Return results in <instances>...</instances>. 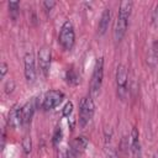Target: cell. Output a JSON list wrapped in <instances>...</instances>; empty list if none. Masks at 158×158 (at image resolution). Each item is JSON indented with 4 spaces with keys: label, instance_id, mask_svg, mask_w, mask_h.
I'll return each instance as SVG.
<instances>
[{
    "label": "cell",
    "instance_id": "1",
    "mask_svg": "<svg viewBox=\"0 0 158 158\" xmlns=\"http://www.w3.org/2000/svg\"><path fill=\"white\" fill-rule=\"evenodd\" d=\"M132 7H133V2L130 0L120 2L118 14H117V19H116L115 28H114V38L116 42H120L123 38V36L126 35V31L128 27V20H130V16L132 12Z\"/></svg>",
    "mask_w": 158,
    "mask_h": 158
},
{
    "label": "cell",
    "instance_id": "2",
    "mask_svg": "<svg viewBox=\"0 0 158 158\" xmlns=\"http://www.w3.org/2000/svg\"><path fill=\"white\" fill-rule=\"evenodd\" d=\"M94 112H95V102H94V99L91 95H86L84 96L80 102H79V126L83 128L85 127L90 120L93 118L94 116Z\"/></svg>",
    "mask_w": 158,
    "mask_h": 158
},
{
    "label": "cell",
    "instance_id": "3",
    "mask_svg": "<svg viewBox=\"0 0 158 158\" xmlns=\"http://www.w3.org/2000/svg\"><path fill=\"white\" fill-rule=\"evenodd\" d=\"M58 43L65 51H70L74 47L75 31H74L73 23L69 20H67L60 27V31H59V35H58Z\"/></svg>",
    "mask_w": 158,
    "mask_h": 158
},
{
    "label": "cell",
    "instance_id": "4",
    "mask_svg": "<svg viewBox=\"0 0 158 158\" xmlns=\"http://www.w3.org/2000/svg\"><path fill=\"white\" fill-rule=\"evenodd\" d=\"M116 91L120 100H125L127 98V84H128V74L127 68L123 64H118L116 68Z\"/></svg>",
    "mask_w": 158,
    "mask_h": 158
},
{
    "label": "cell",
    "instance_id": "5",
    "mask_svg": "<svg viewBox=\"0 0 158 158\" xmlns=\"http://www.w3.org/2000/svg\"><path fill=\"white\" fill-rule=\"evenodd\" d=\"M102 79H104V58L100 57L95 62L90 80V93L93 95L100 91V88L102 85Z\"/></svg>",
    "mask_w": 158,
    "mask_h": 158
},
{
    "label": "cell",
    "instance_id": "6",
    "mask_svg": "<svg viewBox=\"0 0 158 158\" xmlns=\"http://www.w3.org/2000/svg\"><path fill=\"white\" fill-rule=\"evenodd\" d=\"M64 99V94L59 90H49L44 94L41 104V109L43 111L53 110L56 106H58Z\"/></svg>",
    "mask_w": 158,
    "mask_h": 158
},
{
    "label": "cell",
    "instance_id": "7",
    "mask_svg": "<svg viewBox=\"0 0 158 158\" xmlns=\"http://www.w3.org/2000/svg\"><path fill=\"white\" fill-rule=\"evenodd\" d=\"M51 58H52V53H51V48L47 46H43L40 51H38V58H37V63H38V69L40 73L47 78L49 74V68H51Z\"/></svg>",
    "mask_w": 158,
    "mask_h": 158
},
{
    "label": "cell",
    "instance_id": "8",
    "mask_svg": "<svg viewBox=\"0 0 158 158\" xmlns=\"http://www.w3.org/2000/svg\"><path fill=\"white\" fill-rule=\"evenodd\" d=\"M23 65H25V78L28 83H33L36 80V59L35 54L32 52H27L23 58Z\"/></svg>",
    "mask_w": 158,
    "mask_h": 158
},
{
    "label": "cell",
    "instance_id": "9",
    "mask_svg": "<svg viewBox=\"0 0 158 158\" xmlns=\"http://www.w3.org/2000/svg\"><path fill=\"white\" fill-rule=\"evenodd\" d=\"M88 144H89V139L85 136H78V137H75L70 142V146H69V156L73 157V158H77L79 156H81L85 152Z\"/></svg>",
    "mask_w": 158,
    "mask_h": 158
},
{
    "label": "cell",
    "instance_id": "10",
    "mask_svg": "<svg viewBox=\"0 0 158 158\" xmlns=\"http://www.w3.org/2000/svg\"><path fill=\"white\" fill-rule=\"evenodd\" d=\"M38 107V99L32 98L30 99L23 106H22V126H26L30 123L36 109Z\"/></svg>",
    "mask_w": 158,
    "mask_h": 158
},
{
    "label": "cell",
    "instance_id": "11",
    "mask_svg": "<svg viewBox=\"0 0 158 158\" xmlns=\"http://www.w3.org/2000/svg\"><path fill=\"white\" fill-rule=\"evenodd\" d=\"M7 125L11 128H17L22 126V106H12L7 115Z\"/></svg>",
    "mask_w": 158,
    "mask_h": 158
},
{
    "label": "cell",
    "instance_id": "12",
    "mask_svg": "<svg viewBox=\"0 0 158 158\" xmlns=\"http://www.w3.org/2000/svg\"><path fill=\"white\" fill-rule=\"evenodd\" d=\"M130 148L135 158H141V143H139V133L137 127H133L130 136Z\"/></svg>",
    "mask_w": 158,
    "mask_h": 158
},
{
    "label": "cell",
    "instance_id": "13",
    "mask_svg": "<svg viewBox=\"0 0 158 158\" xmlns=\"http://www.w3.org/2000/svg\"><path fill=\"white\" fill-rule=\"evenodd\" d=\"M110 21H111V10H110V7H106V9H104V11L101 14L100 20H99V25H98V33L100 36H102L107 31Z\"/></svg>",
    "mask_w": 158,
    "mask_h": 158
},
{
    "label": "cell",
    "instance_id": "14",
    "mask_svg": "<svg viewBox=\"0 0 158 158\" xmlns=\"http://www.w3.org/2000/svg\"><path fill=\"white\" fill-rule=\"evenodd\" d=\"M65 80H67V83L70 84V85H77V84H79V81H80L79 74L75 72L74 68H70V69L68 68V69H67V72H65Z\"/></svg>",
    "mask_w": 158,
    "mask_h": 158
},
{
    "label": "cell",
    "instance_id": "15",
    "mask_svg": "<svg viewBox=\"0 0 158 158\" xmlns=\"http://www.w3.org/2000/svg\"><path fill=\"white\" fill-rule=\"evenodd\" d=\"M62 137H63V132H62V128L58 126V127H56L54 133H53V137H52V143H53V146H58L59 142L62 141Z\"/></svg>",
    "mask_w": 158,
    "mask_h": 158
},
{
    "label": "cell",
    "instance_id": "16",
    "mask_svg": "<svg viewBox=\"0 0 158 158\" xmlns=\"http://www.w3.org/2000/svg\"><path fill=\"white\" fill-rule=\"evenodd\" d=\"M22 148H23V152H25L26 154H28V153L31 152V149H32V141H31V137H28V136L23 137V139H22Z\"/></svg>",
    "mask_w": 158,
    "mask_h": 158
},
{
    "label": "cell",
    "instance_id": "17",
    "mask_svg": "<svg viewBox=\"0 0 158 158\" xmlns=\"http://www.w3.org/2000/svg\"><path fill=\"white\" fill-rule=\"evenodd\" d=\"M72 111H73V102H72V101H68V102L64 105L63 110H62V115H63L64 117H67V116H69V115L72 114Z\"/></svg>",
    "mask_w": 158,
    "mask_h": 158
},
{
    "label": "cell",
    "instance_id": "18",
    "mask_svg": "<svg viewBox=\"0 0 158 158\" xmlns=\"http://www.w3.org/2000/svg\"><path fill=\"white\" fill-rule=\"evenodd\" d=\"M9 11L10 12H17V10H19V7H20V2L19 1H9Z\"/></svg>",
    "mask_w": 158,
    "mask_h": 158
},
{
    "label": "cell",
    "instance_id": "19",
    "mask_svg": "<svg viewBox=\"0 0 158 158\" xmlns=\"http://www.w3.org/2000/svg\"><path fill=\"white\" fill-rule=\"evenodd\" d=\"M152 23L154 27L158 28V5L156 6L154 11H153V15H152Z\"/></svg>",
    "mask_w": 158,
    "mask_h": 158
},
{
    "label": "cell",
    "instance_id": "20",
    "mask_svg": "<svg viewBox=\"0 0 158 158\" xmlns=\"http://www.w3.org/2000/svg\"><path fill=\"white\" fill-rule=\"evenodd\" d=\"M70 156H69V151L67 149V148H60L59 149V152H58V158H69Z\"/></svg>",
    "mask_w": 158,
    "mask_h": 158
},
{
    "label": "cell",
    "instance_id": "21",
    "mask_svg": "<svg viewBox=\"0 0 158 158\" xmlns=\"http://www.w3.org/2000/svg\"><path fill=\"white\" fill-rule=\"evenodd\" d=\"M0 69H1V73H0V78L1 79H4V77L6 75V73H7V69H9V67H7V64L5 63V62H2L1 63V65H0Z\"/></svg>",
    "mask_w": 158,
    "mask_h": 158
},
{
    "label": "cell",
    "instance_id": "22",
    "mask_svg": "<svg viewBox=\"0 0 158 158\" xmlns=\"http://www.w3.org/2000/svg\"><path fill=\"white\" fill-rule=\"evenodd\" d=\"M106 157L107 158H117V153L114 148H106Z\"/></svg>",
    "mask_w": 158,
    "mask_h": 158
},
{
    "label": "cell",
    "instance_id": "23",
    "mask_svg": "<svg viewBox=\"0 0 158 158\" xmlns=\"http://www.w3.org/2000/svg\"><path fill=\"white\" fill-rule=\"evenodd\" d=\"M42 5H43V7H46V10H47V11H51V10H52V7L56 5V2H54V1H43V2H42Z\"/></svg>",
    "mask_w": 158,
    "mask_h": 158
}]
</instances>
